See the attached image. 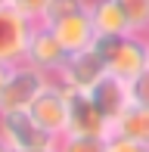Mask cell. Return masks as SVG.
I'll return each instance as SVG.
<instances>
[{"instance_id": "obj_14", "label": "cell", "mask_w": 149, "mask_h": 152, "mask_svg": "<svg viewBox=\"0 0 149 152\" xmlns=\"http://www.w3.org/2000/svg\"><path fill=\"white\" fill-rule=\"evenodd\" d=\"M56 152H106V140H103V137L62 134L56 140Z\"/></svg>"}, {"instance_id": "obj_2", "label": "cell", "mask_w": 149, "mask_h": 152, "mask_svg": "<svg viewBox=\"0 0 149 152\" xmlns=\"http://www.w3.org/2000/svg\"><path fill=\"white\" fill-rule=\"evenodd\" d=\"M47 75L37 72L28 62H19V65L9 68L6 75V84L0 90V115L3 112H25V109L34 102V96L47 87Z\"/></svg>"}, {"instance_id": "obj_10", "label": "cell", "mask_w": 149, "mask_h": 152, "mask_svg": "<svg viewBox=\"0 0 149 152\" xmlns=\"http://www.w3.org/2000/svg\"><path fill=\"white\" fill-rule=\"evenodd\" d=\"M40 25H44V22H40ZM47 28L56 34V40L69 53L87 50V47H93V40H96V31H93V22H90L87 12H74V16L56 19V22H50Z\"/></svg>"}, {"instance_id": "obj_9", "label": "cell", "mask_w": 149, "mask_h": 152, "mask_svg": "<svg viewBox=\"0 0 149 152\" xmlns=\"http://www.w3.org/2000/svg\"><path fill=\"white\" fill-rule=\"evenodd\" d=\"M87 96H90L93 106L103 112V118L112 124L127 106H131V84H127V81H121V78L106 75V78H99V84L93 87Z\"/></svg>"}, {"instance_id": "obj_7", "label": "cell", "mask_w": 149, "mask_h": 152, "mask_svg": "<svg viewBox=\"0 0 149 152\" xmlns=\"http://www.w3.org/2000/svg\"><path fill=\"white\" fill-rule=\"evenodd\" d=\"M65 59H69V50L56 40V34L47 28V25L37 22L34 28H31V37H28L25 62L34 65L37 72H44L47 78H56V72L65 65Z\"/></svg>"}, {"instance_id": "obj_5", "label": "cell", "mask_w": 149, "mask_h": 152, "mask_svg": "<svg viewBox=\"0 0 149 152\" xmlns=\"http://www.w3.org/2000/svg\"><path fill=\"white\" fill-rule=\"evenodd\" d=\"M0 137L6 140V146L12 152L56 146V140H53L44 127H37V121L28 115V109H25V112H3L0 115Z\"/></svg>"}, {"instance_id": "obj_12", "label": "cell", "mask_w": 149, "mask_h": 152, "mask_svg": "<svg viewBox=\"0 0 149 152\" xmlns=\"http://www.w3.org/2000/svg\"><path fill=\"white\" fill-rule=\"evenodd\" d=\"M112 134L115 137H127V140H137V143H149V109L131 102V106L112 121L109 137Z\"/></svg>"}, {"instance_id": "obj_15", "label": "cell", "mask_w": 149, "mask_h": 152, "mask_svg": "<svg viewBox=\"0 0 149 152\" xmlns=\"http://www.w3.org/2000/svg\"><path fill=\"white\" fill-rule=\"evenodd\" d=\"M87 6H90V0H50V6H47L40 22L50 25V22H56V19L74 16V12H87Z\"/></svg>"}, {"instance_id": "obj_21", "label": "cell", "mask_w": 149, "mask_h": 152, "mask_svg": "<svg viewBox=\"0 0 149 152\" xmlns=\"http://www.w3.org/2000/svg\"><path fill=\"white\" fill-rule=\"evenodd\" d=\"M25 152H56V146H50V149H25Z\"/></svg>"}, {"instance_id": "obj_23", "label": "cell", "mask_w": 149, "mask_h": 152, "mask_svg": "<svg viewBox=\"0 0 149 152\" xmlns=\"http://www.w3.org/2000/svg\"><path fill=\"white\" fill-rule=\"evenodd\" d=\"M146 53H149V34H146Z\"/></svg>"}, {"instance_id": "obj_3", "label": "cell", "mask_w": 149, "mask_h": 152, "mask_svg": "<svg viewBox=\"0 0 149 152\" xmlns=\"http://www.w3.org/2000/svg\"><path fill=\"white\" fill-rule=\"evenodd\" d=\"M28 115L37 121V127H44L53 140L69 130V90L59 81H47V87L34 96V102L28 106Z\"/></svg>"}, {"instance_id": "obj_13", "label": "cell", "mask_w": 149, "mask_h": 152, "mask_svg": "<svg viewBox=\"0 0 149 152\" xmlns=\"http://www.w3.org/2000/svg\"><path fill=\"white\" fill-rule=\"evenodd\" d=\"M124 12L127 25H131V34H140L146 37L149 34V0H115Z\"/></svg>"}, {"instance_id": "obj_18", "label": "cell", "mask_w": 149, "mask_h": 152, "mask_svg": "<svg viewBox=\"0 0 149 152\" xmlns=\"http://www.w3.org/2000/svg\"><path fill=\"white\" fill-rule=\"evenodd\" d=\"M131 102L149 109V68H146V72H140L137 78L131 81Z\"/></svg>"}, {"instance_id": "obj_8", "label": "cell", "mask_w": 149, "mask_h": 152, "mask_svg": "<svg viewBox=\"0 0 149 152\" xmlns=\"http://www.w3.org/2000/svg\"><path fill=\"white\" fill-rule=\"evenodd\" d=\"M112 124L103 118L93 99L87 93H69V130L65 134H81V137H109Z\"/></svg>"}, {"instance_id": "obj_22", "label": "cell", "mask_w": 149, "mask_h": 152, "mask_svg": "<svg viewBox=\"0 0 149 152\" xmlns=\"http://www.w3.org/2000/svg\"><path fill=\"white\" fill-rule=\"evenodd\" d=\"M0 6H9V0H0Z\"/></svg>"}, {"instance_id": "obj_1", "label": "cell", "mask_w": 149, "mask_h": 152, "mask_svg": "<svg viewBox=\"0 0 149 152\" xmlns=\"http://www.w3.org/2000/svg\"><path fill=\"white\" fill-rule=\"evenodd\" d=\"M93 50L103 59L106 75L121 78L131 84L140 72L149 68V53H146V37L140 34H121V37H96Z\"/></svg>"}, {"instance_id": "obj_20", "label": "cell", "mask_w": 149, "mask_h": 152, "mask_svg": "<svg viewBox=\"0 0 149 152\" xmlns=\"http://www.w3.org/2000/svg\"><path fill=\"white\" fill-rule=\"evenodd\" d=\"M0 152H12L9 146H6V140H3V137H0Z\"/></svg>"}, {"instance_id": "obj_4", "label": "cell", "mask_w": 149, "mask_h": 152, "mask_svg": "<svg viewBox=\"0 0 149 152\" xmlns=\"http://www.w3.org/2000/svg\"><path fill=\"white\" fill-rule=\"evenodd\" d=\"M99 78H106V65H103V59L96 56V50L87 47V50L69 53L65 65L56 72L53 81H59L69 93H90L93 87L99 84Z\"/></svg>"}, {"instance_id": "obj_11", "label": "cell", "mask_w": 149, "mask_h": 152, "mask_svg": "<svg viewBox=\"0 0 149 152\" xmlns=\"http://www.w3.org/2000/svg\"><path fill=\"white\" fill-rule=\"evenodd\" d=\"M87 16L93 22L96 37H121V34H131V25H127L124 12H121V6L115 0H90Z\"/></svg>"}, {"instance_id": "obj_17", "label": "cell", "mask_w": 149, "mask_h": 152, "mask_svg": "<svg viewBox=\"0 0 149 152\" xmlns=\"http://www.w3.org/2000/svg\"><path fill=\"white\" fill-rule=\"evenodd\" d=\"M106 152H149V143H137L127 137H106Z\"/></svg>"}, {"instance_id": "obj_16", "label": "cell", "mask_w": 149, "mask_h": 152, "mask_svg": "<svg viewBox=\"0 0 149 152\" xmlns=\"http://www.w3.org/2000/svg\"><path fill=\"white\" fill-rule=\"evenodd\" d=\"M9 6L16 12H22L28 22H40L44 19V12H47V6H50V0H9Z\"/></svg>"}, {"instance_id": "obj_6", "label": "cell", "mask_w": 149, "mask_h": 152, "mask_svg": "<svg viewBox=\"0 0 149 152\" xmlns=\"http://www.w3.org/2000/svg\"><path fill=\"white\" fill-rule=\"evenodd\" d=\"M31 28H34V22H28L22 12H16L12 6H0V62L3 65L25 62Z\"/></svg>"}, {"instance_id": "obj_19", "label": "cell", "mask_w": 149, "mask_h": 152, "mask_svg": "<svg viewBox=\"0 0 149 152\" xmlns=\"http://www.w3.org/2000/svg\"><path fill=\"white\" fill-rule=\"evenodd\" d=\"M9 68H12V65H3V62H0V90H3V84H6V75H9Z\"/></svg>"}]
</instances>
